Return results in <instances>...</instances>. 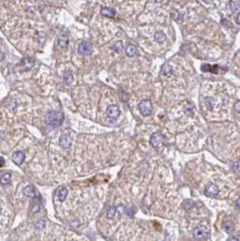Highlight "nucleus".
<instances>
[{
	"instance_id": "1",
	"label": "nucleus",
	"mask_w": 240,
	"mask_h": 241,
	"mask_svg": "<svg viewBox=\"0 0 240 241\" xmlns=\"http://www.w3.org/2000/svg\"><path fill=\"white\" fill-rule=\"evenodd\" d=\"M46 124L49 128H59L65 120V115L61 111H50L44 117Z\"/></svg>"
},
{
	"instance_id": "2",
	"label": "nucleus",
	"mask_w": 240,
	"mask_h": 241,
	"mask_svg": "<svg viewBox=\"0 0 240 241\" xmlns=\"http://www.w3.org/2000/svg\"><path fill=\"white\" fill-rule=\"evenodd\" d=\"M192 234L196 240H207L210 237V230L205 226H199L194 230Z\"/></svg>"
},
{
	"instance_id": "3",
	"label": "nucleus",
	"mask_w": 240,
	"mask_h": 241,
	"mask_svg": "<svg viewBox=\"0 0 240 241\" xmlns=\"http://www.w3.org/2000/svg\"><path fill=\"white\" fill-rule=\"evenodd\" d=\"M139 111L143 117H148L152 113V103L149 99H143L139 102Z\"/></svg>"
},
{
	"instance_id": "4",
	"label": "nucleus",
	"mask_w": 240,
	"mask_h": 241,
	"mask_svg": "<svg viewBox=\"0 0 240 241\" xmlns=\"http://www.w3.org/2000/svg\"><path fill=\"white\" fill-rule=\"evenodd\" d=\"M164 140H166V139H164V136L161 132H154V134H152L151 137H150V144L156 149L161 148L164 144Z\"/></svg>"
},
{
	"instance_id": "5",
	"label": "nucleus",
	"mask_w": 240,
	"mask_h": 241,
	"mask_svg": "<svg viewBox=\"0 0 240 241\" xmlns=\"http://www.w3.org/2000/svg\"><path fill=\"white\" fill-rule=\"evenodd\" d=\"M78 52L81 56H89L92 54V44L90 41H81L78 46Z\"/></svg>"
},
{
	"instance_id": "6",
	"label": "nucleus",
	"mask_w": 240,
	"mask_h": 241,
	"mask_svg": "<svg viewBox=\"0 0 240 241\" xmlns=\"http://www.w3.org/2000/svg\"><path fill=\"white\" fill-rule=\"evenodd\" d=\"M69 42V34L67 31H60L58 34V46L60 48H67Z\"/></svg>"
},
{
	"instance_id": "7",
	"label": "nucleus",
	"mask_w": 240,
	"mask_h": 241,
	"mask_svg": "<svg viewBox=\"0 0 240 241\" xmlns=\"http://www.w3.org/2000/svg\"><path fill=\"white\" fill-rule=\"evenodd\" d=\"M107 116L111 119H116V118L119 117L120 115V109L117 105H111L107 108V111H106Z\"/></svg>"
},
{
	"instance_id": "8",
	"label": "nucleus",
	"mask_w": 240,
	"mask_h": 241,
	"mask_svg": "<svg viewBox=\"0 0 240 241\" xmlns=\"http://www.w3.org/2000/svg\"><path fill=\"white\" fill-rule=\"evenodd\" d=\"M218 193H219V189L215 183H209L206 187V189H205V195L208 196V197H216Z\"/></svg>"
},
{
	"instance_id": "9",
	"label": "nucleus",
	"mask_w": 240,
	"mask_h": 241,
	"mask_svg": "<svg viewBox=\"0 0 240 241\" xmlns=\"http://www.w3.org/2000/svg\"><path fill=\"white\" fill-rule=\"evenodd\" d=\"M71 144H72V139L69 134H62L59 139V144L64 149H68L71 146Z\"/></svg>"
},
{
	"instance_id": "10",
	"label": "nucleus",
	"mask_w": 240,
	"mask_h": 241,
	"mask_svg": "<svg viewBox=\"0 0 240 241\" xmlns=\"http://www.w3.org/2000/svg\"><path fill=\"white\" fill-rule=\"evenodd\" d=\"M11 159H13V161L16 165L21 166L22 162L25 161V154H23L22 151H16V152L13 154V156H11Z\"/></svg>"
},
{
	"instance_id": "11",
	"label": "nucleus",
	"mask_w": 240,
	"mask_h": 241,
	"mask_svg": "<svg viewBox=\"0 0 240 241\" xmlns=\"http://www.w3.org/2000/svg\"><path fill=\"white\" fill-rule=\"evenodd\" d=\"M22 192H23V195H25L26 197L32 198V199H34L36 197H38L37 190H36V188L34 187H32V186H27V187H25Z\"/></svg>"
},
{
	"instance_id": "12",
	"label": "nucleus",
	"mask_w": 240,
	"mask_h": 241,
	"mask_svg": "<svg viewBox=\"0 0 240 241\" xmlns=\"http://www.w3.org/2000/svg\"><path fill=\"white\" fill-rule=\"evenodd\" d=\"M34 59L30 58V57H26V58H23L21 60V62H20V65L22 66V68L26 69V70H30L31 68H34Z\"/></svg>"
},
{
	"instance_id": "13",
	"label": "nucleus",
	"mask_w": 240,
	"mask_h": 241,
	"mask_svg": "<svg viewBox=\"0 0 240 241\" xmlns=\"http://www.w3.org/2000/svg\"><path fill=\"white\" fill-rule=\"evenodd\" d=\"M100 12H101V15L105 16V17H107V18H113L116 16L115 9L109 8V7H102L100 10Z\"/></svg>"
},
{
	"instance_id": "14",
	"label": "nucleus",
	"mask_w": 240,
	"mask_h": 241,
	"mask_svg": "<svg viewBox=\"0 0 240 241\" xmlns=\"http://www.w3.org/2000/svg\"><path fill=\"white\" fill-rule=\"evenodd\" d=\"M11 182V175L9 172H3L0 175V183L3 186H8Z\"/></svg>"
},
{
	"instance_id": "15",
	"label": "nucleus",
	"mask_w": 240,
	"mask_h": 241,
	"mask_svg": "<svg viewBox=\"0 0 240 241\" xmlns=\"http://www.w3.org/2000/svg\"><path fill=\"white\" fill-rule=\"evenodd\" d=\"M67 196H68V190H67V188H65V187L59 188L58 191H57V197H58L59 201H65Z\"/></svg>"
},
{
	"instance_id": "16",
	"label": "nucleus",
	"mask_w": 240,
	"mask_h": 241,
	"mask_svg": "<svg viewBox=\"0 0 240 241\" xmlns=\"http://www.w3.org/2000/svg\"><path fill=\"white\" fill-rule=\"evenodd\" d=\"M126 55L128 57H135L138 55V49L135 45H128L126 48Z\"/></svg>"
},
{
	"instance_id": "17",
	"label": "nucleus",
	"mask_w": 240,
	"mask_h": 241,
	"mask_svg": "<svg viewBox=\"0 0 240 241\" xmlns=\"http://www.w3.org/2000/svg\"><path fill=\"white\" fill-rule=\"evenodd\" d=\"M154 38V41H157L158 44H162V42H164L166 41V39H167L166 34H164V32H161V31L156 32Z\"/></svg>"
},
{
	"instance_id": "18",
	"label": "nucleus",
	"mask_w": 240,
	"mask_h": 241,
	"mask_svg": "<svg viewBox=\"0 0 240 241\" xmlns=\"http://www.w3.org/2000/svg\"><path fill=\"white\" fill-rule=\"evenodd\" d=\"M74 80V76H72V72L70 70H66L65 71V75H64V81L66 85H69V83L72 82Z\"/></svg>"
},
{
	"instance_id": "19",
	"label": "nucleus",
	"mask_w": 240,
	"mask_h": 241,
	"mask_svg": "<svg viewBox=\"0 0 240 241\" xmlns=\"http://www.w3.org/2000/svg\"><path fill=\"white\" fill-rule=\"evenodd\" d=\"M161 75L166 76V77H170L172 75V68L169 65H164L161 68Z\"/></svg>"
},
{
	"instance_id": "20",
	"label": "nucleus",
	"mask_w": 240,
	"mask_h": 241,
	"mask_svg": "<svg viewBox=\"0 0 240 241\" xmlns=\"http://www.w3.org/2000/svg\"><path fill=\"white\" fill-rule=\"evenodd\" d=\"M116 213H117V207L112 206V207H110L109 209H108L107 218H108V219H113V218H115V216H116Z\"/></svg>"
},
{
	"instance_id": "21",
	"label": "nucleus",
	"mask_w": 240,
	"mask_h": 241,
	"mask_svg": "<svg viewBox=\"0 0 240 241\" xmlns=\"http://www.w3.org/2000/svg\"><path fill=\"white\" fill-rule=\"evenodd\" d=\"M223 229L226 230V232L231 233L233 231V223L231 221H226L223 222Z\"/></svg>"
},
{
	"instance_id": "22",
	"label": "nucleus",
	"mask_w": 240,
	"mask_h": 241,
	"mask_svg": "<svg viewBox=\"0 0 240 241\" xmlns=\"http://www.w3.org/2000/svg\"><path fill=\"white\" fill-rule=\"evenodd\" d=\"M123 41H121V40H118V41H116L115 44L112 45V49L115 50V51H117V52L121 51V50H123Z\"/></svg>"
},
{
	"instance_id": "23",
	"label": "nucleus",
	"mask_w": 240,
	"mask_h": 241,
	"mask_svg": "<svg viewBox=\"0 0 240 241\" xmlns=\"http://www.w3.org/2000/svg\"><path fill=\"white\" fill-rule=\"evenodd\" d=\"M194 206H195V203H194V201H192V200H185L184 203H182V207H184L186 210L191 209V208L194 207Z\"/></svg>"
},
{
	"instance_id": "24",
	"label": "nucleus",
	"mask_w": 240,
	"mask_h": 241,
	"mask_svg": "<svg viewBox=\"0 0 240 241\" xmlns=\"http://www.w3.org/2000/svg\"><path fill=\"white\" fill-rule=\"evenodd\" d=\"M239 1H230V9L232 12H237L239 10Z\"/></svg>"
},
{
	"instance_id": "25",
	"label": "nucleus",
	"mask_w": 240,
	"mask_h": 241,
	"mask_svg": "<svg viewBox=\"0 0 240 241\" xmlns=\"http://www.w3.org/2000/svg\"><path fill=\"white\" fill-rule=\"evenodd\" d=\"M231 169L232 171L235 172H240V160H237L232 163V166H231Z\"/></svg>"
},
{
	"instance_id": "26",
	"label": "nucleus",
	"mask_w": 240,
	"mask_h": 241,
	"mask_svg": "<svg viewBox=\"0 0 240 241\" xmlns=\"http://www.w3.org/2000/svg\"><path fill=\"white\" fill-rule=\"evenodd\" d=\"M34 227H36L37 229H44V220H38V221H36V223H34Z\"/></svg>"
},
{
	"instance_id": "27",
	"label": "nucleus",
	"mask_w": 240,
	"mask_h": 241,
	"mask_svg": "<svg viewBox=\"0 0 240 241\" xmlns=\"http://www.w3.org/2000/svg\"><path fill=\"white\" fill-rule=\"evenodd\" d=\"M235 111L238 112V113H240V100L235 103Z\"/></svg>"
},
{
	"instance_id": "28",
	"label": "nucleus",
	"mask_w": 240,
	"mask_h": 241,
	"mask_svg": "<svg viewBox=\"0 0 240 241\" xmlns=\"http://www.w3.org/2000/svg\"><path fill=\"white\" fill-rule=\"evenodd\" d=\"M5 166V159L3 157H0V167H3Z\"/></svg>"
},
{
	"instance_id": "29",
	"label": "nucleus",
	"mask_w": 240,
	"mask_h": 241,
	"mask_svg": "<svg viewBox=\"0 0 240 241\" xmlns=\"http://www.w3.org/2000/svg\"><path fill=\"white\" fill-rule=\"evenodd\" d=\"M5 59V54H3L1 50H0V61H3Z\"/></svg>"
},
{
	"instance_id": "30",
	"label": "nucleus",
	"mask_w": 240,
	"mask_h": 241,
	"mask_svg": "<svg viewBox=\"0 0 240 241\" xmlns=\"http://www.w3.org/2000/svg\"><path fill=\"white\" fill-rule=\"evenodd\" d=\"M236 21H237V24H240V12L237 15V17H236Z\"/></svg>"
},
{
	"instance_id": "31",
	"label": "nucleus",
	"mask_w": 240,
	"mask_h": 241,
	"mask_svg": "<svg viewBox=\"0 0 240 241\" xmlns=\"http://www.w3.org/2000/svg\"><path fill=\"white\" fill-rule=\"evenodd\" d=\"M227 241H238V239L236 238V237H231V238H229Z\"/></svg>"
},
{
	"instance_id": "32",
	"label": "nucleus",
	"mask_w": 240,
	"mask_h": 241,
	"mask_svg": "<svg viewBox=\"0 0 240 241\" xmlns=\"http://www.w3.org/2000/svg\"><path fill=\"white\" fill-rule=\"evenodd\" d=\"M236 205H237V207H238V208H239V209H240V198H239V199L237 200V201H236Z\"/></svg>"
},
{
	"instance_id": "33",
	"label": "nucleus",
	"mask_w": 240,
	"mask_h": 241,
	"mask_svg": "<svg viewBox=\"0 0 240 241\" xmlns=\"http://www.w3.org/2000/svg\"><path fill=\"white\" fill-rule=\"evenodd\" d=\"M0 216H1V208H0Z\"/></svg>"
}]
</instances>
